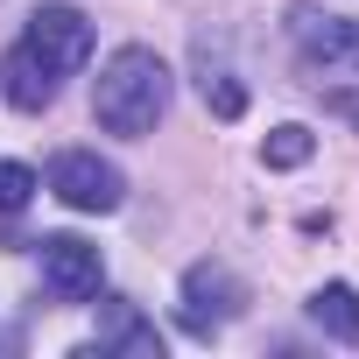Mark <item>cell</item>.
I'll use <instances>...</instances> for the list:
<instances>
[{"mask_svg":"<svg viewBox=\"0 0 359 359\" xmlns=\"http://www.w3.org/2000/svg\"><path fill=\"white\" fill-rule=\"evenodd\" d=\"M92 113H99L106 134H127V141L155 134V120L169 113V64L155 50H141V43L113 50L99 85H92Z\"/></svg>","mask_w":359,"mask_h":359,"instance_id":"6da1fadb","label":"cell"},{"mask_svg":"<svg viewBox=\"0 0 359 359\" xmlns=\"http://www.w3.org/2000/svg\"><path fill=\"white\" fill-rule=\"evenodd\" d=\"M50 191H57L71 212H120L127 176H120L113 162H99L92 148H64V155L50 162Z\"/></svg>","mask_w":359,"mask_h":359,"instance_id":"7a4b0ae2","label":"cell"},{"mask_svg":"<svg viewBox=\"0 0 359 359\" xmlns=\"http://www.w3.org/2000/svg\"><path fill=\"white\" fill-rule=\"evenodd\" d=\"M57 78H71L85 57H92V22L78 15V8H64V0H43V8L29 15V36H22Z\"/></svg>","mask_w":359,"mask_h":359,"instance_id":"3957f363","label":"cell"},{"mask_svg":"<svg viewBox=\"0 0 359 359\" xmlns=\"http://www.w3.org/2000/svg\"><path fill=\"white\" fill-rule=\"evenodd\" d=\"M240 303H247V289H240V275H233V268L198 261V268L184 275V331H191V338H212L219 324H233V317H240Z\"/></svg>","mask_w":359,"mask_h":359,"instance_id":"277c9868","label":"cell"},{"mask_svg":"<svg viewBox=\"0 0 359 359\" xmlns=\"http://www.w3.org/2000/svg\"><path fill=\"white\" fill-rule=\"evenodd\" d=\"M43 282H50L57 303H85V296H99L106 261H99L92 240H78V233H50V240H43Z\"/></svg>","mask_w":359,"mask_h":359,"instance_id":"5b68a950","label":"cell"},{"mask_svg":"<svg viewBox=\"0 0 359 359\" xmlns=\"http://www.w3.org/2000/svg\"><path fill=\"white\" fill-rule=\"evenodd\" d=\"M0 92H8L15 113H43V106L57 99V71H50L29 43H15L8 57H0Z\"/></svg>","mask_w":359,"mask_h":359,"instance_id":"8992f818","label":"cell"},{"mask_svg":"<svg viewBox=\"0 0 359 359\" xmlns=\"http://www.w3.org/2000/svg\"><path fill=\"white\" fill-rule=\"evenodd\" d=\"M289 36L303 43V57H310V64H338V57H352V22H345V15L310 8V0H296V8H289Z\"/></svg>","mask_w":359,"mask_h":359,"instance_id":"52a82bcc","label":"cell"},{"mask_svg":"<svg viewBox=\"0 0 359 359\" xmlns=\"http://www.w3.org/2000/svg\"><path fill=\"white\" fill-rule=\"evenodd\" d=\"M99 352H134V359H162V331L134 310V303H120V296H106V324H99Z\"/></svg>","mask_w":359,"mask_h":359,"instance_id":"ba28073f","label":"cell"},{"mask_svg":"<svg viewBox=\"0 0 359 359\" xmlns=\"http://www.w3.org/2000/svg\"><path fill=\"white\" fill-rule=\"evenodd\" d=\"M198 92H205V106H212L219 120H240V113H247V92L233 85V71H226V57H212L205 43H198Z\"/></svg>","mask_w":359,"mask_h":359,"instance_id":"9c48e42d","label":"cell"},{"mask_svg":"<svg viewBox=\"0 0 359 359\" xmlns=\"http://www.w3.org/2000/svg\"><path fill=\"white\" fill-rule=\"evenodd\" d=\"M310 317H317L331 338H352V345H359V289H352V282H324V289L310 296Z\"/></svg>","mask_w":359,"mask_h":359,"instance_id":"30bf717a","label":"cell"},{"mask_svg":"<svg viewBox=\"0 0 359 359\" xmlns=\"http://www.w3.org/2000/svg\"><path fill=\"white\" fill-rule=\"evenodd\" d=\"M261 155H268V169H296V162H310V155H317V134L289 120V127H275V134H268V148H261Z\"/></svg>","mask_w":359,"mask_h":359,"instance_id":"8fae6325","label":"cell"},{"mask_svg":"<svg viewBox=\"0 0 359 359\" xmlns=\"http://www.w3.org/2000/svg\"><path fill=\"white\" fill-rule=\"evenodd\" d=\"M36 191H43V184H36L29 162H0V212H22Z\"/></svg>","mask_w":359,"mask_h":359,"instance_id":"7c38bea8","label":"cell"},{"mask_svg":"<svg viewBox=\"0 0 359 359\" xmlns=\"http://www.w3.org/2000/svg\"><path fill=\"white\" fill-rule=\"evenodd\" d=\"M338 113H352V120H359V99H352V92H338Z\"/></svg>","mask_w":359,"mask_h":359,"instance_id":"4fadbf2b","label":"cell"},{"mask_svg":"<svg viewBox=\"0 0 359 359\" xmlns=\"http://www.w3.org/2000/svg\"><path fill=\"white\" fill-rule=\"evenodd\" d=\"M352 57H359V29H352Z\"/></svg>","mask_w":359,"mask_h":359,"instance_id":"5bb4252c","label":"cell"}]
</instances>
